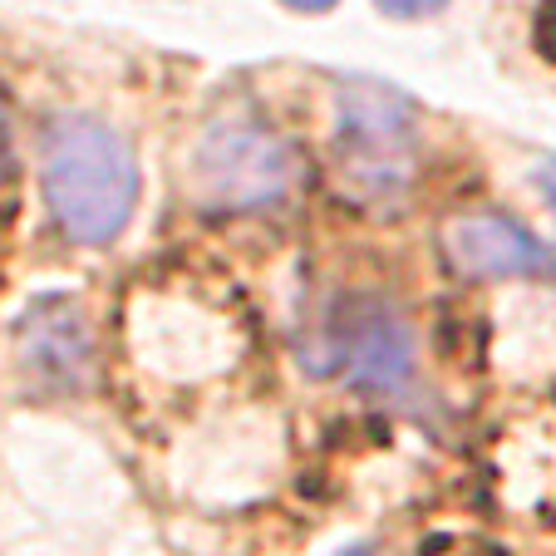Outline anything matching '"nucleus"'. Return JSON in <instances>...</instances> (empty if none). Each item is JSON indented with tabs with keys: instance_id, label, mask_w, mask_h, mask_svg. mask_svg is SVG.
Instances as JSON below:
<instances>
[{
	"instance_id": "1",
	"label": "nucleus",
	"mask_w": 556,
	"mask_h": 556,
	"mask_svg": "<svg viewBox=\"0 0 556 556\" xmlns=\"http://www.w3.org/2000/svg\"><path fill=\"white\" fill-rule=\"evenodd\" d=\"M45 202L70 242L104 247L128 227L138 202V163L124 134L94 118H54L40 153Z\"/></svg>"
},
{
	"instance_id": "2",
	"label": "nucleus",
	"mask_w": 556,
	"mask_h": 556,
	"mask_svg": "<svg viewBox=\"0 0 556 556\" xmlns=\"http://www.w3.org/2000/svg\"><path fill=\"white\" fill-rule=\"evenodd\" d=\"M336 148L350 188L365 198H400L419 157V114L394 89L375 79H350L340 85Z\"/></svg>"
},
{
	"instance_id": "3",
	"label": "nucleus",
	"mask_w": 556,
	"mask_h": 556,
	"mask_svg": "<svg viewBox=\"0 0 556 556\" xmlns=\"http://www.w3.org/2000/svg\"><path fill=\"white\" fill-rule=\"evenodd\" d=\"M301 157L262 118H222L198 143V188L231 212H271L295 198Z\"/></svg>"
},
{
	"instance_id": "4",
	"label": "nucleus",
	"mask_w": 556,
	"mask_h": 556,
	"mask_svg": "<svg viewBox=\"0 0 556 556\" xmlns=\"http://www.w3.org/2000/svg\"><path fill=\"white\" fill-rule=\"evenodd\" d=\"M305 365L320 375L340 369L350 384L375 389V394H404L414 384L419 350H414L409 320L389 301L350 295L320 320V340L305 355Z\"/></svg>"
},
{
	"instance_id": "5",
	"label": "nucleus",
	"mask_w": 556,
	"mask_h": 556,
	"mask_svg": "<svg viewBox=\"0 0 556 556\" xmlns=\"http://www.w3.org/2000/svg\"><path fill=\"white\" fill-rule=\"evenodd\" d=\"M21 365L35 384L74 394L85 389L94 375V336H89V320L79 311V301L70 295H40L30 301V311L21 315Z\"/></svg>"
},
{
	"instance_id": "6",
	"label": "nucleus",
	"mask_w": 556,
	"mask_h": 556,
	"mask_svg": "<svg viewBox=\"0 0 556 556\" xmlns=\"http://www.w3.org/2000/svg\"><path fill=\"white\" fill-rule=\"evenodd\" d=\"M448 262L472 281H527V276H556V256L513 217H458L443 237Z\"/></svg>"
},
{
	"instance_id": "7",
	"label": "nucleus",
	"mask_w": 556,
	"mask_h": 556,
	"mask_svg": "<svg viewBox=\"0 0 556 556\" xmlns=\"http://www.w3.org/2000/svg\"><path fill=\"white\" fill-rule=\"evenodd\" d=\"M384 15H400V21H419V15H433L448 0H375Z\"/></svg>"
},
{
	"instance_id": "8",
	"label": "nucleus",
	"mask_w": 556,
	"mask_h": 556,
	"mask_svg": "<svg viewBox=\"0 0 556 556\" xmlns=\"http://www.w3.org/2000/svg\"><path fill=\"white\" fill-rule=\"evenodd\" d=\"M11 173V114H5V99H0V178Z\"/></svg>"
},
{
	"instance_id": "9",
	"label": "nucleus",
	"mask_w": 556,
	"mask_h": 556,
	"mask_svg": "<svg viewBox=\"0 0 556 556\" xmlns=\"http://www.w3.org/2000/svg\"><path fill=\"white\" fill-rule=\"evenodd\" d=\"M536 182H542L546 202H552V212H556V157H546L542 168H536Z\"/></svg>"
},
{
	"instance_id": "10",
	"label": "nucleus",
	"mask_w": 556,
	"mask_h": 556,
	"mask_svg": "<svg viewBox=\"0 0 556 556\" xmlns=\"http://www.w3.org/2000/svg\"><path fill=\"white\" fill-rule=\"evenodd\" d=\"M286 5H291V11H330L336 0H286Z\"/></svg>"
}]
</instances>
